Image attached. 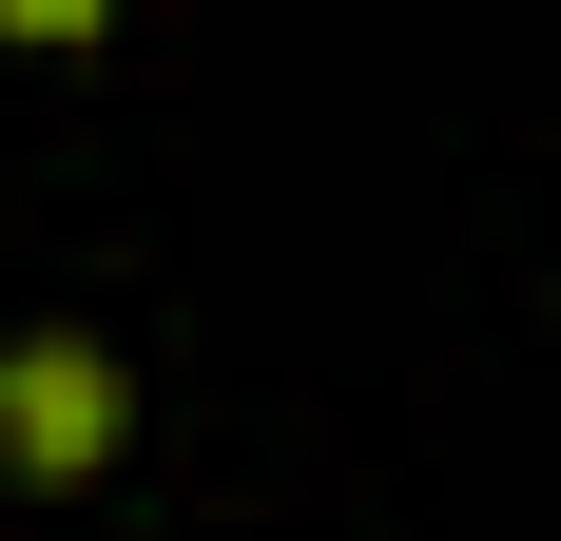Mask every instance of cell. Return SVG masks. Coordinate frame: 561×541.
Wrapping results in <instances>:
<instances>
[{
	"mask_svg": "<svg viewBox=\"0 0 561 541\" xmlns=\"http://www.w3.org/2000/svg\"><path fill=\"white\" fill-rule=\"evenodd\" d=\"M116 426H136V387H116L98 329H20V348H0V464H20L39 503L116 484Z\"/></svg>",
	"mask_w": 561,
	"mask_h": 541,
	"instance_id": "cell-1",
	"label": "cell"
}]
</instances>
